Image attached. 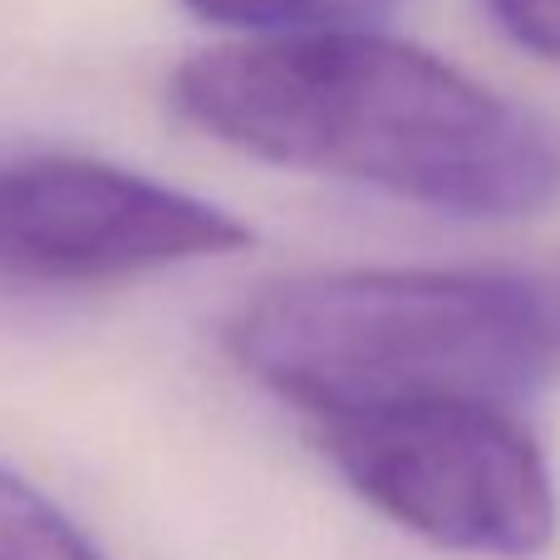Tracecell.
<instances>
[{
	"label": "cell",
	"instance_id": "obj_1",
	"mask_svg": "<svg viewBox=\"0 0 560 560\" xmlns=\"http://www.w3.org/2000/svg\"><path fill=\"white\" fill-rule=\"evenodd\" d=\"M167 98L256 163L433 212L502 222L560 197V138L541 118L384 30L226 39L187 55Z\"/></svg>",
	"mask_w": 560,
	"mask_h": 560
},
{
	"label": "cell",
	"instance_id": "obj_2",
	"mask_svg": "<svg viewBox=\"0 0 560 560\" xmlns=\"http://www.w3.org/2000/svg\"><path fill=\"white\" fill-rule=\"evenodd\" d=\"M232 359L310 423L526 398L556 359L546 285L487 271H315L256 290Z\"/></svg>",
	"mask_w": 560,
	"mask_h": 560
},
{
	"label": "cell",
	"instance_id": "obj_3",
	"mask_svg": "<svg viewBox=\"0 0 560 560\" xmlns=\"http://www.w3.org/2000/svg\"><path fill=\"white\" fill-rule=\"evenodd\" d=\"M315 443L378 516L443 551L526 560L556 536L551 467L512 408H388L315 423Z\"/></svg>",
	"mask_w": 560,
	"mask_h": 560
},
{
	"label": "cell",
	"instance_id": "obj_4",
	"mask_svg": "<svg viewBox=\"0 0 560 560\" xmlns=\"http://www.w3.org/2000/svg\"><path fill=\"white\" fill-rule=\"evenodd\" d=\"M236 212L133 167L79 153L0 163V271L45 285H89L252 252Z\"/></svg>",
	"mask_w": 560,
	"mask_h": 560
},
{
	"label": "cell",
	"instance_id": "obj_5",
	"mask_svg": "<svg viewBox=\"0 0 560 560\" xmlns=\"http://www.w3.org/2000/svg\"><path fill=\"white\" fill-rule=\"evenodd\" d=\"M177 5L207 25L242 30L246 39H300L378 30L394 0H177Z\"/></svg>",
	"mask_w": 560,
	"mask_h": 560
},
{
	"label": "cell",
	"instance_id": "obj_6",
	"mask_svg": "<svg viewBox=\"0 0 560 560\" xmlns=\"http://www.w3.org/2000/svg\"><path fill=\"white\" fill-rule=\"evenodd\" d=\"M0 560H104L35 482L0 463Z\"/></svg>",
	"mask_w": 560,
	"mask_h": 560
},
{
	"label": "cell",
	"instance_id": "obj_7",
	"mask_svg": "<svg viewBox=\"0 0 560 560\" xmlns=\"http://www.w3.org/2000/svg\"><path fill=\"white\" fill-rule=\"evenodd\" d=\"M512 45L560 69V0H482Z\"/></svg>",
	"mask_w": 560,
	"mask_h": 560
},
{
	"label": "cell",
	"instance_id": "obj_8",
	"mask_svg": "<svg viewBox=\"0 0 560 560\" xmlns=\"http://www.w3.org/2000/svg\"><path fill=\"white\" fill-rule=\"evenodd\" d=\"M546 305H551V329H556V349H560V285H546Z\"/></svg>",
	"mask_w": 560,
	"mask_h": 560
}]
</instances>
